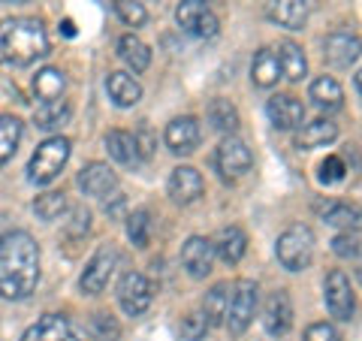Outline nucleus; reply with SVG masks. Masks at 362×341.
<instances>
[{"instance_id":"f704fd0d","label":"nucleus","mask_w":362,"mask_h":341,"mask_svg":"<svg viewBox=\"0 0 362 341\" xmlns=\"http://www.w3.org/2000/svg\"><path fill=\"white\" fill-rule=\"evenodd\" d=\"M127 236H130V242L136 248H145L148 245V238H151V214L139 209V212H133L130 218H127Z\"/></svg>"},{"instance_id":"c03bdc74","label":"nucleus","mask_w":362,"mask_h":341,"mask_svg":"<svg viewBox=\"0 0 362 341\" xmlns=\"http://www.w3.org/2000/svg\"><path fill=\"white\" fill-rule=\"evenodd\" d=\"M61 33H64V37H76V25H73L70 18H64V21H61Z\"/></svg>"},{"instance_id":"423d86ee","label":"nucleus","mask_w":362,"mask_h":341,"mask_svg":"<svg viewBox=\"0 0 362 341\" xmlns=\"http://www.w3.org/2000/svg\"><path fill=\"white\" fill-rule=\"evenodd\" d=\"M175 21L181 30H187L190 37H199V40H211L221 30V21L206 6V0H181L175 9Z\"/></svg>"},{"instance_id":"aec40b11","label":"nucleus","mask_w":362,"mask_h":341,"mask_svg":"<svg viewBox=\"0 0 362 341\" xmlns=\"http://www.w3.org/2000/svg\"><path fill=\"white\" fill-rule=\"evenodd\" d=\"M78 187H82L88 197H109V193L118 187V175L109 163H88L82 173H78Z\"/></svg>"},{"instance_id":"a19ab883","label":"nucleus","mask_w":362,"mask_h":341,"mask_svg":"<svg viewBox=\"0 0 362 341\" xmlns=\"http://www.w3.org/2000/svg\"><path fill=\"white\" fill-rule=\"evenodd\" d=\"M305 341H341V335L332 323H311L305 329Z\"/></svg>"},{"instance_id":"4468645a","label":"nucleus","mask_w":362,"mask_h":341,"mask_svg":"<svg viewBox=\"0 0 362 341\" xmlns=\"http://www.w3.org/2000/svg\"><path fill=\"white\" fill-rule=\"evenodd\" d=\"M317 0H272L269 4V18L287 30H302L305 21L311 18Z\"/></svg>"},{"instance_id":"79ce46f5","label":"nucleus","mask_w":362,"mask_h":341,"mask_svg":"<svg viewBox=\"0 0 362 341\" xmlns=\"http://www.w3.org/2000/svg\"><path fill=\"white\" fill-rule=\"evenodd\" d=\"M88 226H90V212L76 209V212H73V224L66 226V236H70V238H78V236H85V233H88Z\"/></svg>"},{"instance_id":"58836bf2","label":"nucleus","mask_w":362,"mask_h":341,"mask_svg":"<svg viewBox=\"0 0 362 341\" xmlns=\"http://www.w3.org/2000/svg\"><path fill=\"white\" fill-rule=\"evenodd\" d=\"M206 314H187L185 320H181V338L185 341H199L202 335H206Z\"/></svg>"},{"instance_id":"e433bc0d","label":"nucleus","mask_w":362,"mask_h":341,"mask_svg":"<svg viewBox=\"0 0 362 341\" xmlns=\"http://www.w3.org/2000/svg\"><path fill=\"white\" fill-rule=\"evenodd\" d=\"M115 13L124 25H130V28H142L145 21H148V13H145V6L139 0H115Z\"/></svg>"},{"instance_id":"ddd939ff","label":"nucleus","mask_w":362,"mask_h":341,"mask_svg":"<svg viewBox=\"0 0 362 341\" xmlns=\"http://www.w3.org/2000/svg\"><path fill=\"white\" fill-rule=\"evenodd\" d=\"M181 263H185L190 278H206L214 266V245L206 236H190L181 248Z\"/></svg>"},{"instance_id":"de8ad7c7","label":"nucleus","mask_w":362,"mask_h":341,"mask_svg":"<svg viewBox=\"0 0 362 341\" xmlns=\"http://www.w3.org/2000/svg\"><path fill=\"white\" fill-rule=\"evenodd\" d=\"M6 4H28V0H6Z\"/></svg>"},{"instance_id":"c85d7f7f","label":"nucleus","mask_w":362,"mask_h":341,"mask_svg":"<svg viewBox=\"0 0 362 341\" xmlns=\"http://www.w3.org/2000/svg\"><path fill=\"white\" fill-rule=\"evenodd\" d=\"M70 115H73V109L66 100H45V103L33 112V124H37L40 130H58L70 121Z\"/></svg>"},{"instance_id":"9b49d317","label":"nucleus","mask_w":362,"mask_h":341,"mask_svg":"<svg viewBox=\"0 0 362 341\" xmlns=\"http://www.w3.org/2000/svg\"><path fill=\"white\" fill-rule=\"evenodd\" d=\"M115 263H118V251L112 245H103L100 251L88 260V266L82 272V281H78V287L88 296H97V293H103V287L109 284L112 272H115Z\"/></svg>"},{"instance_id":"7c9ffc66","label":"nucleus","mask_w":362,"mask_h":341,"mask_svg":"<svg viewBox=\"0 0 362 341\" xmlns=\"http://www.w3.org/2000/svg\"><path fill=\"white\" fill-rule=\"evenodd\" d=\"M278 64H281V76L290 79V82H299L308 73V61L296 42H281L278 49Z\"/></svg>"},{"instance_id":"1a4fd4ad","label":"nucleus","mask_w":362,"mask_h":341,"mask_svg":"<svg viewBox=\"0 0 362 341\" xmlns=\"http://www.w3.org/2000/svg\"><path fill=\"white\" fill-rule=\"evenodd\" d=\"M154 299V290H151V281L142 275V272H127L118 284V302L124 314L130 317H139L148 311V305Z\"/></svg>"},{"instance_id":"b1692460","label":"nucleus","mask_w":362,"mask_h":341,"mask_svg":"<svg viewBox=\"0 0 362 341\" xmlns=\"http://www.w3.org/2000/svg\"><path fill=\"white\" fill-rule=\"evenodd\" d=\"M106 91H109L112 103L121 106V109H130V106H136L142 100V85L127 73H109Z\"/></svg>"},{"instance_id":"f8f14e48","label":"nucleus","mask_w":362,"mask_h":341,"mask_svg":"<svg viewBox=\"0 0 362 341\" xmlns=\"http://www.w3.org/2000/svg\"><path fill=\"white\" fill-rule=\"evenodd\" d=\"M359 54H362V40L350 30H335L323 42V58L329 67H335V70H344V67L356 64Z\"/></svg>"},{"instance_id":"20e7f679","label":"nucleus","mask_w":362,"mask_h":341,"mask_svg":"<svg viewBox=\"0 0 362 341\" xmlns=\"http://www.w3.org/2000/svg\"><path fill=\"white\" fill-rule=\"evenodd\" d=\"M275 254H278V263L287 272L308 269L311 260H314V233L308 226H290V230H284L278 236Z\"/></svg>"},{"instance_id":"39448f33","label":"nucleus","mask_w":362,"mask_h":341,"mask_svg":"<svg viewBox=\"0 0 362 341\" xmlns=\"http://www.w3.org/2000/svg\"><path fill=\"white\" fill-rule=\"evenodd\" d=\"M257 284L251 278H242L233 284V293H230V308H226V329L230 335H242L247 326H251L254 314H257Z\"/></svg>"},{"instance_id":"f257e3e1","label":"nucleus","mask_w":362,"mask_h":341,"mask_svg":"<svg viewBox=\"0 0 362 341\" xmlns=\"http://www.w3.org/2000/svg\"><path fill=\"white\" fill-rule=\"evenodd\" d=\"M40 281V251L33 236L13 230L0 236V293L6 299H28Z\"/></svg>"},{"instance_id":"f03ea898","label":"nucleus","mask_w":362,"mask_h":341,"mask_svg":"<svg viewBox=\"0 0 362 341\" xmlns=\"http://www.w3.org/2000/svg\"><path fill=\"white\" fill-rule=\"evenodd\" d=\"M49 54V37L40 18H6L0 21V64L28 67Z\"/></svg>"},{"instance_id":"4be33fe9","label":"nucleus","mask_w":362,"mask_h":341,"mask_svg":"<svg viewBox=\"0 0 362 341\" xmlns=\"http://www.w3.org/2000/svg\"><path fill=\"white\" fill-rule=\"evenodd\" d=\"M211 245H214V257H221L226 266H235L247 251V236L239 226H223Z\"/></svg>"},{"instance_id":"cd10ccee","label":"nucleus","mask_w":362,"mask_h":341,"mask_svg":"<svg viewBox=\"0 0 362 341\" xmlns=\"http://www.w3.org/2000/svg\"><path fill=\"white\" fill-rule=\"evenodd\" d=\"M230 293L233 287L226 281L214 284V287L206 293V302H202V314H206V323L209 326H218L226 320V308H230Z\"/></svg>"},{"instance_id":"dca6fc26","label":"nucleus","mask_w":362,"mask_h":341,"mask_svg":"<svg viewBox=\"0 0 362 341\" xmlns=\"http://www.w3.org/2000/svg\"><path fill=\"white\" fill-rule=\"evenodd\" d=\"M314 212L320 214L326 224H332V226H338V230H344V233H362V206L326 200V202H314Z\"/></svg>"},{"instance_id":"c9c22d12","label":"nucleus","mask_w":362,"mask_h":341,"mask_svg":"<svg viewBox=\"0 0 362 341\" xmlns=\"http://www.w3.org/2000/svg\"><path fill=\"white\" fill-rule=\"evenodd\" d=\"M88 335H90V341H115L121 335V326L115 323V317L94 314L88 323Z\"/></svg>"},{"instance_id":"473e14b6","label":"nucleus","mask_w":362,"mask_h":341,"mask_svg":"<svg viewBox=\"0 0 362 341\" xmlns=\"http://www.w3.org/2000/svg\"><path fill=\"white\" fill-rule=\"evenodd\" d=\"M21 139V121L13 115H0V166L16 154Z\"/></svg>"},{"instance_id":"f3484780","label":"nucleus","mask_w":362,"mask_h":341,"mask_svg":"<svg viewBox=\"0 0 362 341\" xmlns=\"http://www.w3.org/2000/svg\"><path fill=\"white\" fill-rule=\"evenodd\" d=\"M199 121L194 115H181L175 121H169L166 127V145L169 151L175 154H194L197 145H199Z\"/></svg>"},{"instance_id":"a211bd4d","label":"nucleus","mask_w":362,"mask_h":341,"mask_svg":"<svg viewBox=\"0 0 362 341\" xmlns=\"http://www.w3.org/2000/svg\"><path fill=\"white\" fill-rule=\"evenodd\" d=\"M263 326L269 335H287L293 326V305L284 290L272 293L263 305Z\"/></svg>"},{"instance_id":"9d476101","label":"nucleus","mask_w":362,"mask_h":341,"mask_svg":"<svg viewBox=\"0 0 362 341\" xmlns=\"http://www.w3.org/2000/svg\"><path fill=\"white\" fill-rule=\"evenodd\" d=\"M323 293H326V308H329L332 317H338V320H350V317H354L356 296H354V287H350V278L341 269H332L329 275H326Z\"/></svg>"},{"instance_id":"bb28decb","label":"nucleus","mask_w":362,"mask_h":341,"mask_svg":"<svg viewBox=\"0 0 362 341\" xmlns=\"http://www.w3.org/2000/svg\"><path fill=\"white\" fill-rule=\"evenodd\" d=\"M251 79L257 88H272L278 85L281 79V64H278V54L272 49H259L254 54V64H251Z\"/></svg>"},{"instance_id":"ea45409f","label":"nucleus","mask_w":362,"mask_h":341,"mask_svg":"<svg viewBox=\"0 0 362 341\" xmlns=\"http://www.w3.org/2000/svg\"><path fill=\"white\" fill-rule=\"evenodd\" d=\"M332 251L338 257H359L362 254V242L354 233H341V236L332 238Z\"/></svg>"},{"instance_id":"393cba45","label":"nucleus","mask_w":362,"mask_h":341,"mask_svg":"<svg viewBox=\"0 0 362 341\" xmlns=\"http://www.w3.org/2000/svg\"><path fill=\"white\" fill-rule=\"evenodd\" d=\"M311 100L317 103V109H323L326 115H332V112H338L344 106V91L332 76H320L311 82Z\"/></svg>"},{"instance_id":"412c9836","label":"nucleus","mask_w":362,"mask_h":341,"mask_svg":"<svg viewBox=\"0 0 362 341\" xmlns=\"http://www.w3.org/2000/svg\"><path fill=\"white\" fill-rule=\"evenodd\" d=\"M338 139V124L329 121V118H317L311 124H305V127H299L296 133V149H323V145H329Z\"/></svg>"},{"instance_id":"6ab92c4d","label":"nucleus","mask_w":362,"mask_h":341,"mask_svg":"<svg viewBox=\"0 0 362 341\" xmlns=\"http://www.w3.org/2000/svg\"><path fill=\"white\" fill-rule=\"evenodd\" d=\"M202 175L194 166H175L173 175H169V197H173L178 206H187L202 197Z\"/></svg>"},{"instance_id":"a18cd8bd","label":"nucleus","mask_w":362,"mask_h":341,"mask_svg":"<svg viewBox=\"0 0 362 341\" xmlns=\"http://www.w3.org/2000/svg\"><path fill=\"white\" fill-rule=\"evenodd\" d=\"M121 209H124V197H115V202H112V206L106 202V212H109V214H118Z\"/></svg>"},{"instance_id":"a878e982","label":"nucleus","mask_w":362,"mask_h":341,"mask_svg":"<svg viewBox=\"0 0 362 341\" xmlns=\"http://www.w3.org/2000/svg\"><path fill=\"white\" fill-rule=\"evenodd\" d=\"M118 54L133 73H145L148 70V64H151L148 45H145L139 37H133V33H124V37L118 40Z\"/></svg>"},{"instance_id":"2eb2a0df","label":"nucleus","mask_w":362,"mask_h":341,"mask_svg":"<svg viewBox=\"0 0 362 341\" xmlns=\"http://www.w3.org/2000/svg\"><path fill=\"white\" fill-rule=\"evenodd\" d=\"M266 115L278 130H296L305 121V106L293 94H275L266 103Z\"/></svg>"},{"instance_id":"49530a36","label":"nucleus","mask_w":362,"mask_h":341,"mask_svg":"<svg viewBox=\"0 0 362 341\" xmlns=\"http://www.w3.org/2000/svg\"><path fill=\"white\" fill-rule=\"evenodd\" d=\"M356 91H359V94H362V67H359V70H356Z\"/></svg>"},{"instance_id":"72a5a7b5","label":"nucleus","mask_w":362,"mask_h":341,"mask_svg":"<svg viewBox=\"0 0 362 341\" xmlns=\"http://www.w3.org/2000/svg\"><path fill=\"white\" fill-rule=\"evenodd\" d=\"M64 209H66V197L58 190L42 193V197L33 202V212H37V218H42V221H58L64 214Z\"/></svg>"},{"instance_id":"2f4dec72","label":"nucleus","mask_w":362,"mask_h":341,"mask_svg":"<svg viewBox=\"0 0 362 341\" xmlns=\"http://www.w3.org/2000/svg\"><path fill=\"white\" fill-rule=\"evenodd\" d=\"M64 88H66V79L61 70H54V67H45V70H40L37 79H33V91H37V97L42 103L45 100H61Z\"/></svg>"},{"instance_id":"5701e85b","label":"nucleus","mask_w":362,"mask_h":341,"mask_svg":"<svg viewBox=\"0 0 362 341\" xmlns=\"http://www.w3.org/2000/svg\"><path fill=\"white\" fill-rule=\"evenodd\" d=\"M106 151L112 161H118L121 166H139L142 157H139V145H136V136L127 130H112L106 136Z\"/></svg>"},{"instance_id":"0eeeda50","label":"nucleus","mask_w":362,"mask_h":341,"mask_svg":"<svg viewBox=\"0 0 362 341\" xmlns=\"http://www.w3.org/2000/svg\"><path fill=\"white\" fill-rule=\"evenodd\" d=\"M21 341H90L82 326H76L64 314H45L30 329H25Z\"/></svg>"},{"instance_id":"37998d69","label":"nucleus","mask_w":362,"mask_h":341,"mask_svg":"<svg viewBox=\"0 0 362 341\" xmlns=\"http://www.w3.org/2000/svg\"><path fill=\"white\" fill-rule=\"evenodd\" d=\"M136 145H139V157H142V161H148V157L154 154V136H151L148 127H142V133L136 136Z\"/></svg>"},{"instance_id":"4c0bfd02","label":"nucleus","mask_w":362,"mask_h":341,"mask_svg":"<svg viewBox=\"0 0 362 341\" xmlns=\"http://www.w3.org/2000/svg\"><path fill=\"white\" fill-rule=\"evenodd\" d=\"M347 169H344V161L341 157H326V161L320 163V181L323 185H338V181H344Z\"/></svg>"},{"instance_id":"7ed1b4c3","label":"nucleus","mask_w":362,"mask_h":341,"mask_svg":"<svg viewBox=\"0 0 362 341\" xmlns=\"http://www.w3.org/2000/svg\"><path fill=\"white\" fill-rule=\"evenodd\" d=\"M70 139L66 136H49L45 142L37 145V151H33L30 163H28V181L30 185H49V181H54L61 175V169L66 166V161H70Z\"/></svg>"},{"instance_id":"c756f323","label":"nucleus","mask_w":362,"mask_h":341,"mask_svg":"<svg viewBox=\"0 0 362 341\" xmlns=\"http://www.w3.org/2000/svg\"><path fill=\"white\" fill-rule=\"evenodd\" d=\"M209 124L218 133H226V136H233L235 130H239V109H235L230 100H223V97H218V100H211L209 103Z\"/></svg>"},{"instance_id":"6e6552de","label":"nucleus","mask_w":362,"mask_h":341,"mask_svg":"<svg viewBox=\"0 0 362 341\" xmlns=\"http://www.w3.org/2000/svg\"><path fill=\"white\" fill-rule=\"evenodd\" d=\"M214 166L223 181H235L242 178L247 169L254 166V157H251V149L239 139V136H226V139L218 145V154H214Z\"/></svg>"}]
</instances>
